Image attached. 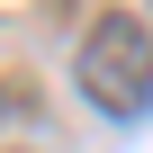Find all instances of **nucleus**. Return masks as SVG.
I'll return each mask as SVG.
<instances>
[{
  "label": "nucleus",
  "mask_w": 153,
  "mask_h": 153,
  "mask_svg": "<svg viewBox=\"0 0 153 153\" xmlns=\"http://www.w3.org/2000/svg\"><path fill=\"white\" fill-rule=\"evenodd\" d=\"M81 99L99 117H144L153 108V36H144V18L108 9L81 36Z\"/></svg>",
  "instance_id": "nucleus-1"
}]
</instances>
